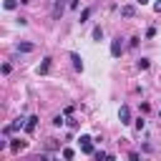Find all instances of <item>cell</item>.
<instances>
[{
	"mask_svg": "<svg viewBox=\"0 0 161 161\" xmlns=\"http://www.w3.org/2000/svg\"><path fill=\"white\" fill-rule=\"evenodd\" d=\"M121 53H123V40L121 38H113L111 40V55L113 58H121Z\"/></svg>",
	"mask_w": 161,
	"mask_h": 161,
	"instance_id": "obj_1",
	"label": "cell"
},
{
	"mask_svg": "<svg viewBox=\"0 0 161 161\" xmlns=\"http://www.w3.org/2000/svg\"><path fill=\"white\" fill-rule=\"evenodd\" d=\"M80 151H83V153H96V151H93V138H91V136H80Z\"/></svg>",
	"mask_w": 161,
	"mask_h": 161,
	"instance_id": "obj_2",
	"label": "cell"
},
{
	"mask_svg": "<svg viewBox=\"0 0 161 161\" xmlns=\"http://www.w3.org/2000/svg\"><path fill=\"white\" fill-rule=\"evenodd\" d=\"M118 121H121L123 126L131 123V108H128V106H121V111H118Z\"/></svg>",
	"mask_w": 161,
	"mask_h": 161,
	"instance_id": "obj_3",
	"label": "cell"
},
{
	"mask_svg": "<svg viewBox=\"0 0 161 161\" xmlns=\"http://www.w3.org/2000/svg\"><path fill=\"white\" fill-rule=\"evenodd\" d=\"M63 13H65V3H63V0H55V5H53V18L58 20V18H63Z\"/></svg>",
	"mask_w": 161,
	"mask_h": 161,
	"instance_id": "obj_4",
	"label": "cell"
},
{
	"mask_svg": "<svg viewBox=\"0 0 161 161\" xmlns=\"http://www.w3.org/2000/svg\"><path fill=\"white\" fill-rule=\"evenodd\" d=\"M50 65H53V58H43V63L38 65V73H40V75L50 73Z\"/></svg>",
	"mask_w": 161,
	"mask_h": 161,
	"instance_id": "obj_5",
	"label": "cell"
},
{
	"mask_svg": "<svg viewBox=\"0 0 161 161\" xmlns=\"http://www.w3.org/2000/svg\"><path fill=\"white\" fill-rule=\"evenodd\" d=\"M35 128H38V116H30L28 123H25V133H33Z\"/></svg>",
	"mask_w": 161,
	"mask_h": 161,
	"instance_id": "obj_6",
	"label": "cell"
},
{
	"mask_svg": "<svg viewBox=\"0 0 161 161\" xmlns=\"http://www.w3.org/2000/svg\"><path fill=\"white\" fill-rule=\"evenodd\" d=\"M70 60H73V68H75V70H83V58H80L78 53H70Z\"/></svg>",
	"mask_w": 161,
	"mask_h": 161,
	"instance_id": "obj_7",
	"label": "cell"
},
{
	"mask_svg": "<svg viewBox=\"0 0 161 161\" xmlns=\"http://www.w3.org/2000/svg\"><path fill=\"white\" fill-rule=\"evenodd\" d=\"M121 15H123V18H133V15H136V8H133V5H123V8H121Z\"/></svg>",
	"mask_w": 161,
	"mask_h": 161,
	"instance_id": "obj_8",
	"label": "cell"
},
{
	"mask_svg": "<svg viewBox=\"0 0 161 161\" xmlns=\"http://www.w3.org/2000/svg\"><path fill=\"white\" fill-rule=\"evenodd\" d=\"M18 50H20V53H33L35 45H33V43H18Z\"/></svg>",
	"mask_w": 161,
	"mask_h": 161,
	"instance_id": "obj_9",
	"label": "cell"
},
{
	"mask_svg": "<svg viewBox=\"0 0 161 161\" xmlns=\"http://www.w3.org/2000/svg\"><path fill=\"white\" fill-rule=\"evenodd\" d=\"M20 148H25V141H20V138H13V141H10V151H20Z\"/></svg>",
	"mask_w": 161,
	"mask_h": 161,
	"instance_id": "obj_10",
	"label": "cell"
},
{
	"mask_svg": "<svg viewBox=\"0 0 161 161\" xmlns=\"http://www.w3.org/2000/svg\"><path fill=\"white\" fill-rule=\"evenodd\" d=\"M91 15H93V8H86V10L80 13V18H78V20H80V25H83V23H86V20H88Z\"/></svg>",
	"mask_w": 161,
	"mask_h": 161,
	"instance_id": "obj_11",
	"label": "cell"
},
{
	"mask_svg": "<svg viewBox=\"0 0 161 161\" xmlns=\"http://www.w3.org/2000/svg\"><path fill=\"white\" fill-rule=\"evenodd\" d=\"M91 35H93V40H101V38H103V28H101V25H96Z\"/></svg>",
	"mask_w": 161,
	"mask_h": 161,
	"instance_id": "obj_12",
	"label": "cell"
},
{
	"mask_svg": "<svg viewBox=\"0 0 161 161\" xmlns=\"http://www.w3.org/2000/svg\"><path fill=\"white\" fill-rule=\"evenodd\" d=\"M136 65H138V70H148V65H151V63H148V58H141Z\"/></svg>",
	"mask_w": 161,
	"mask_h": 161,
	"instance_id": "obj_13",
	"label": "cell"
},
{
	"mask_svg": "<svg viewBox=\"0 0 161 161\" xmlns=\"http://www.w3.org/2000/svg\"><path fill=\"white\" fill-rule=\"evenodd\" d=\"M73 156H75V151H73V148H68V146H65V148H63V158H65V161H70V158H73Z\"/></svg>",
	"mask_w": 161,
	"mask_h": 161,
	"instance_id": "obj_14",
	"label": "cell"
},
{
	"mask_svg": "<svg viewBox=\"0 0 161 161\" xmlns=\"http://www.w3.org/2000/svg\"><path fill=\"white\" fill-rule=\"evenodd\" d=\"M18 8V0H5V10H15Z\"/></svg>",
	"mask_w": 161,
	"mask_h": 161,
	"instance_id": "obj_15",
	"label": "cell"
},
{
	"mask_svg": "<svg viewBox=\"0 0 161 161\" xmlns=\"http://www.w3.org/2000/svg\"><path fill=\"white\" fill-rule=\"evenodd\" d=\"M93 156H96V158H98V161H106V158H108V153H106V151H96V153H93Z\"/></svg>",
	"mask_w": 161,
	"mask_h": 161,
	"instance_id": "obj_16",
	"label": "cell"
},
{
	"mask_svg": "<svg viewBox=\"0 0 161 161\" xmlns=\"http://www.w3.org/2000/svg\"><path fill=\"white\" fill-rule=\"evenodd\" d=\"M63 123H65L63 116H55V118H53V126H63Z\"/></svg>",
	"mask_w": 161,
	"mask_h": 161,
	"instance_id": "obj_17",
	"label": "cell"
},
{
	"mask_svg": "<svg viewBox=\"0 0 161 161\" xmlns=\"http://www.w3.org/2000/svg\"><path fill=\"white\" fill-rule=\"evenodd\" d=\"M143 126H146V121L143 118H136V131H143Z\"/></svg>",
	"mask_w": 161,
	"mask_h": 161,
	"instance_id": "obj_18",
	"label": "cell"
},
{
	"mask_svg": "<svg viewBox=\"0 0 161 161\" xmlns=\"http://www.w3.org/2000/svg\"><path fill=\"white\" fill-rule=\"evenodd\" d=\"M10 70H13V65H10V63H3V73H5V75H8V73H10Z\"/></svg>",
	"mask_w": 161,
	"mask_h": 161,
	"instance_id": "obj_19",
	"label": "cell"
},
{
	"mask_svg": "<svg viewBox=\"0 0 161 161\" xmlns=\"http://www.w3.org/2000/svg\"><path fill=\"white\" fill-rule=\"evenodd\" d=\"M128 158H131V161H141V156H138L136 151H131V153H128Z\"/></svg>",
	"mask_w": 161,
	"mask_h": 161,
	"instance_id": "obj_20",
	"label": "cell"
},
{
	"mask_svg": "<svg viewBox=\"0 0 161 161\" xmlns=\"http://www.w3.org/2000/svg\"><path fill=\"white\" fill-rule=\"evenodd\" d=\"M153 10H156V13H161V0H158V3H153Z\"/></svg>",
	"mask_w": 161,
	"mask_h": 161,
	"instance_id": "obj_21",
	"label": "cell"
},
{
	"mask_svg": "<svg viewBox=\"0 0 161 161\" xmlns=\"http://www.w3.org/2000/svg\"><path fill=\"white\" fill-rule=\"evenodd\" d=\"M35 161H48V156H38V158H35Z\"/></svg>",
	"mask_w": 161,
	"mask_h": 161,
	"instance_id": "obj_22",
	"label": "cell"
},
{
	"mask_svg": "<svg viewBox=\"0 0 161 161\" xmlns=\"http://www.w3.org/2000/svg\"><path fill=\"white\" fill-rule=\"evenodd\" d=\"M136 3H138V5H146V3H148V0H136Z\"/></svg>",
	"mask_w": 161,
	"mask_h": 161,
	"instance_id": "obj_23",
	"label": "cell"
},
{
	"mask_svg": "<svg viewBox=\"0 0 161 161\" xmlns=\"http://www.w3.org/2000/svg\"><path fill=\"white\" fill-rule=\"evenodd\" d=\"M158 118H161V111H158Z\"/></svg>",
	"mask_w": 161,
	"mask_h": 161,
	"instance_id": "obj_24",
	"label": "cell"
}]
</instances>
